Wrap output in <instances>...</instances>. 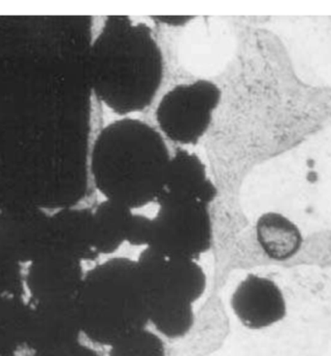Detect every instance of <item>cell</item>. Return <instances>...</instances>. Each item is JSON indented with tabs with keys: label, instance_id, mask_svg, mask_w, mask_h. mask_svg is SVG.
Listing matches in <instances>:
<instances>
[{
	"label": "cell",
	"instance_id": "obj_19",
	"mask_svg": "<svg viewBox=\"0 0 331 356\" xmlns=\"http://www.w3.org/2000/svg\"><path fill=\"white\" fill-rule=\"evenodd\" d=\"M21 266L10 264L0 255V297L7 294H24Z\"/></svg>",
	"mask_w": 331,
	"mask_h": 356
},
{
	"label": "cell",
	"instance_id": "obj_12",
	"mask_svg": "<svg viewBox=\"0 0 331 356\" xmlns=\"http://www.w3.org/2000/svg\"><path fill=\"white\" fill-rule=\"evenodd\" d=\"M164 193L196 199L210 205L217 198L218 190L208 178L205 164L195 154L178 149L170 158Z\"/></svg>",
	"mask_w": 331,
	"mask_h": 356
},
{
	"label": "cell",
	"instance_id": "obj_5",
	"mask_svg": "<svg viewBox=\"0 0 331 356\" xmlns=\"http://www.w3.org/2000/svg\"><path fill=\"white\" fill-rule=\"evenodd\" d=\"M220 100L222 90L212 81L176 86L159 103L156 122L166 138L174 143L196 145L209 129Z\"/></svg>",
	"mask_w": 331,
	"mask_h": 356
},
{
	"label": "cell",
	"instance_id": "obj_6",
	"mask_svg": "<svg viewBox=\"0 0 331 356\" xmlns=\"http://www.w3.org/2000/svg\"><path fill=\"white\" fill-rule=\"evenodd\" d=\"M136 261L151 300L193 305L204 294L207 279L196 260L166 257L145 248Z\"/></svg>",
	"mask_w": 331,
	"mask_h": 356
},
{
	"label": "cell",
	"instance_id": "obj_9",
	"mask_svg": "<svg viewBox=\"0 0 331 356\" xmlns=\"http://www.w3.org/2000/svg\"><path fill=\"white\" fill-rule=\"evenodd\" d=\"M230 305L242 325L251 330L271 327L286 316L280 287L268 277L257 275H249L238 284Z\"/></svg>",
	"mask_w": 331,
	"mask_h": 356
},
{
	"label": "cell",
	"instance_id": "obj_17",
	"mask_svg": "<svg viewBox=\"0 0 331 356\" xmlns=\"http://www.w3.org/2000/svg\"><path fill=\"white\" fill-rule=\"evenodd\" d=\"M108 356H166V343L146 327L118 341L109 347Z\"/></svg>",
	"mask_w": 331,
	"mask_h": 356
},
{
	"label": "cell",
	"instance_id": "obj_21",
	"mask_svg": "<svg viewBox=\"0 0 331 356\" xmlns=\"http://www.w3.org/2000/svg\"><path fill=\"white\" fill-rule=\"evenodd\" d=\"M151 19L158 22V23L175 28V26H185L195 18L191 16H154L151 17Z\"/></svg>",
	"mask_w": 331,
	"mask_h": 356
},
{
	"label": "cell",
	"instance_id": "obj_15",
	"mask_svg": "<svg viewBox=\"0 0 331 356\" xmlns=\"http://www.w3.org/2000/svg\"><path fill=\"white\" fill-rule=\"evenodd\" d=\"M193 304L169 300H151L149 323L169 340L186 337L195 325Z\"/></svg>",
	"mask_w": 331,
	"mask_h": 356
},
{
	"label": "cell",
	"instance_id": "obj_8",
	"mask_svg": "<svg viewBox=\"0 0 331 356\" xmlns=\"http://www.w3.org/2000/svg\"><path fill=\"white\" fill-rule=\"evenodd\" d=\"M85 271L82 262L49 250L28 264L24 291L31 304L70 303L79 291Z\"/></svg>",
	"mask_w": 331,
	"mask_h": 356
},
{
	"label": "cell",
	"instance_id": "obj_3",
	"mask_svg": "<svg viewBox=\"0 0 331 356\" xmlns=\"http://www.w3.org/2000/svg\"><path fill=\"white\" fill-rule=\"evenodd\" d=\"M81 332L111 347L149 324L150 299L136 260L112 257L85 272L74 302Z\"/></svg>",
	"mask_w": 331,
	"mask_h": 356
},
{
	"label": "cell",
	"instance_id": "obj_4",
	"mask_svg": "<svg viewBox=\"0 0 331 356\" xmlns=\"http://www.w3.org/2000/svg\"><path fill=\"white\" fill-rule=\"evenodd\" d=\"M148 248L166 257L196 260L211 249L213 225L209 206L193 198L161 193L156 200Z\"/></svg>",
	"mask_w": 331,
	"mask_h": 356
},
{
	"label": "cell",
	"instance_id": "obj_13",
	"mask_svg": "<svg viewBox=\"0 0 331 356\" xmlns=\"http://www.w3.org/2000/svg\"><path fill=\"white\" fill-rule=\"evenodd\" d=\"M256 235L259 247L269 259L286 261L298 254L303 244L298 225L282 213H264L257 220Z\"/></svg>",
	"mask_w": 331,
	"mask_h": 356
},
{
	"label": "cell",
	"instance_id": "obj_10",
	"mask_svg": "<svg viewBox=\"0 0 331 356\" xmlns=\"http://www.w3.org/2000/svg\"><path fill=\"white\" fill-rule=\"evenodd\" d=\"M79 321L74 303L31 304L24 347L34 352L80 342Z\"/></svg>",
	"mask_w": 331,
	"mask_h": 356
},
{
	"label": "cell",
	"instance_id": "obj_2",
	"mask_svg": "<svg viewBox=\"0 0 331 356\" xmlns=\"http://www.w3.org/2000/svg\"><path fill=\"white\" fill-rule=\"evenodd\" d=\"M170 158L158 130L143 120L122 118L103 127L95 138L90 173L105 200L134 211L156 202Z\"/></svg>",
	"mask_w": 331,
	"mask_h": 356
},
{
	"label": "cell",
	"instance_id": "obj_1",
	"mask_svg": "<svg viewBox=\"0 0 331 356\" xmlns=\"http://www.w3.org/2000/svg\"><path fill=\"white\" fill-rule=\"evenodd\" d=\"M163 51L148 24L110 16L90 55V81L100 102L120 116L144 111L163 83Z\"/></svg>",
	"mask_w": 331,
	"mask_h": 356
},
{
	"label": "cell",
	"instance_id": "obj_11",
	"mask_svg": "<svg viewBox=\"0 0 331 356\" xmlns=\"http://www.w3.org/2000/svg\"><path fill=\"white\" fill-rule=\"evenodd\" d=\"M50 250L80 262L97 259L92 209L67 207L51 213Z\"/></svg>",
	"mask_w": 331,
	"mask_h": 356
},
{
	"label": "cell",
	"instance_id": "obj_7",
	"mask_svg": "<svg viewBox=\"0 0 331 356\" xmlns=\"http://www.w3.org/2000/svg\"><path fill=\"white\" fill-rule=\"evenodd\" d=\"M50 250V215L36 206L0 212V255L10 264H29Z\"/></svg>",
	"mask_w": 331,
	"mask_h": 356
},
{
	"label": "cell",
	"instance_id": "obj_22",
	"mask_svg": "<svg viewBox=\"0 0 331 356\" xmlns=\"http://www.w3.org/2000/svg\"><path fill=\"white\" fill-rule=\"evenodd\" d=\"M0 356H16V353L0 348Z\"/></svg>",
	"mask_w": 331,
	"mask_h": 356
},
{
	"label": "cell",
	"instance_id": "obj_14",
	"mask_svg": "<svg viewBox=\"0 0 331 356\" xmlns=\"http://www.w3.org/2000/svg\"><path fill=\"white\" fill-rule=\"evenodd\" d=\"M132 213L131 209L109 200L92 209L95 247L99 257L115 254L126 243Z\"/></svg>",
	"mask_w": 331,
	"mask_h": 356
},
{
	"label": "cell",
	"instance_id": "obj_18",
	"mask_svg": "<svg viewBox=\"0 0 331 356\" xmlns=\"http://www.w3.org/2000/svg\"><path fill=\"white\" fill-rule=\"evenodd\" d=\"M153 233L152 218L142 213H132L127 227L126 243L132 247L148 248Z\"/></svg>",
	"mask_w": 331,
	"mask_h": 356
},
{
	"label": "cell",
	"instance_id": "obj_20",
	"mask_svg": "<svg viewBox=\"0 0 331 356\" xmlns=\"http://www.w3.org/2000/svg\"><path fill=\"white\" fill-rule=\"evenodd\" d=\"M31 356H99V355L94 348L77 342L65 347L53 348V350L34 352Z\"/></svg>",
	"mask_w": 331,
	"mask_h": 356
},
{
	"label": "cell",
	"instance_id": "obj_16",
	"mask_svg": "<svg viewBox=\"0 0 331 356\" xmlns=\"http://www.w3.org/2000/svg\"><path fill=\"white\" fill-rule=\"evenodd\" d=\"M31 309L24 294L0 297V348L17 353L24 346Z\"/></svg>",
	"mask_w": 331,
	"mask_h": 356
}]
</instances>
